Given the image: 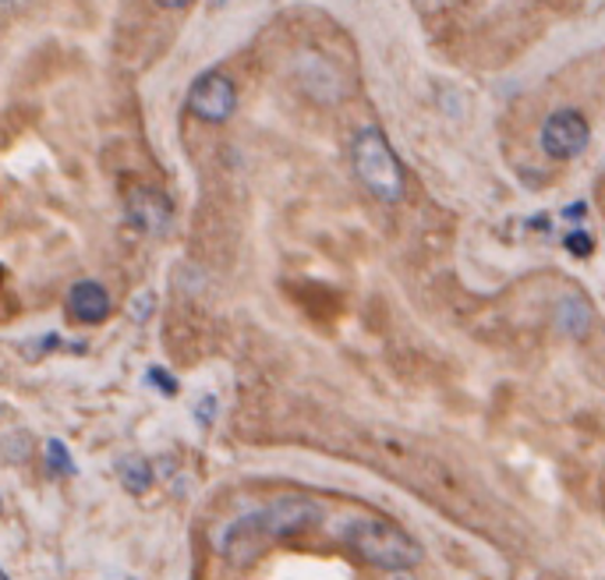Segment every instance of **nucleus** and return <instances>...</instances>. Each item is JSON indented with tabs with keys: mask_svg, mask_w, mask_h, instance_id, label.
Returning <instances> with one entry per match:
<instances>
[{
	"mask_svg": "<svg viewBox=\"0 0 605 580\" xmlns=\"http://www.w3.org/2000/svg\"><path fill=\"white\" fill-rule=\"evenodd\" d=\"M323 517V507L316 499L305 496H280L266 502V507L241 513L238 520L220 531L217 549L224 552L227 563L234 567H251L262 552H269L277 541L301 534L305 528H311Z\"/></svg>",
	"mask_w": 605,
	"mask_h": 580,
	"instance_id": "nucleus-1",
	"label": "nucleus"
},
{
	"mask_svg": "<svg viewBox=\"0 0 605 580\" xmlns=\"http://www.w3.org/2000/svg\"><path fill=\"white\" fill-rule=\"evenodd\" d=\"M344 546L376 570H411L421 563V546L383 517H358L344 528Z\"/></svg>",
	"mask_w": 605,
	"mask_h": 580,
	"instance_id": "nucleus-2",
	"label": "nucleus"
},
{
	"mask_svg": "<svg viewBox=\"0 0 605 580\" xmlns=\"http://www.w3.org/2000/svg\"><path fill=\"white\" fill-rule=\"evenodd\" d=\"M350 163H355L358 181L373 191L379 202H400L404 199V170L397 163V152L379 128L358 131L350 142Z\"/></svg>",
	"mask_w": 605,
	"mask_h": 580,
	"instance_id": "nucleus-3",
	"label": "nucleus"
},
{
	"mask_svg": "<svg viewBox=\"0 0 605 580\" xmlns=\"http://www.w3.org/2000/svg\"><path fill=\"white\" fill-rule=\"evenodd\" d=\"M592 142V124L581 110H556L545 118L542 131H538V146L549 160L571 163L577 160Z\"/></svg>",
	"mask_w": 605,
	"mask_h": 580,
	"instance_id": "nucleus-4",
	"label": "nucleus"
},
{
	"mask_svg": "<svg viewBox=\"0 0 605 580\" xmlns=\"http://www.w3.org/2000/svg\"><path fill=\"white\" fill-rule=\"evenodd\" d=\"M188 110L202 124H227L238 110V86L224 71H202L188 89Z\"/></svg>",
	"mask_w": 605,
	"mask_h": 580,
	"instance_id": "nucleus-5",
	"label": "nucleus"
},
{
	"mask_svg": "<svg viewBox=\"0 0 605 580\" xmlns=\"http://www.w3.org/2000/svg\"><path fill=\"white\" fill-rule=\"evenodd\" d=\"M125 209H128L131 227H139L142 234H152V238L167 234V227H170V220H173V206H170V199L163 196L160 188H146V184H142V188H135V191H128Z\"/></svg>",
	"mask_w": 605,
	"mask_h": 580,
	"instance_id": "nucleus-6",
	"label": "nucleus"
},
{
	"mask_svg": "<svg viewBox=\"0 0 605 580\" xmlns=\"http://www.w3.org/2000/svg\"><path fill=\"white\" fill-rule=\"evenodd\" d=\"M68 316L75 322H86V326H100L107 322L110 316V294H107V287L100 280H78L71 290H68Z\"/></svg>",
	"mask_w": 605,
	"mask_h": 580,
	"instance_id": "nucleus-7",
	"label": "nucleus"
},
{
	"mask_svg": "<svg viewBox=\"0 0 605 580\" xmlns=\"http://www.w3.org/2000/svg\"><path fill=\"white\" fill-rule=\"evenodd\" d=\"M592 304L584 301L581 294H567L559 304H556V330L563 333V337H574V340H581V337H588V330H592Z\"/></svg>",
	"mask_w": 605,
	"mask_h": 580,
	"instance_id": "nucleus-8",
	"label": "nucleus"
},
{
	"mask_svg": "<svg viewBox=\"0 0 605 580\" xmlns=\"http://www.w3.org/2000/svg\"><path fill=\"white\" fill-rule=\"evenodd\" d=\"M117 478H121L125 492L131 496H146L152 489V468L146 457H125L117 463Z\"/></svg>",
	"mask_w": 605,
	"mask_h": 580,
	"instance_id": "nucleus-9",
	"label": "nucleus"
},
{
	"mask_svg": "<svg viewBox=\"0 0 605 580\" xmlns=\"http://www.w3.org/2000/svg\"><path fill=\"white\" fill-rule=\"evenodd\" d=\"M47 468H50V474H57V478H71L78 468H75V460H71V450L65 447L61 439H50L47 442Z\"/></svg>",
	"mask_w": 605,
	"mask_h": 580,
	"instance_id": "nucleus-10",
	"label": "nucleus"
},
{
	"mask_svg": "<svg viewBox=\"0 0 605 580\" xmlns=\"http://www.w3.org/2000/svg\"><path fill=\"white\" fill-rule=\"evenodd\" d=\"M146 382H149V386H156V390H160L163 397H178V390H181L178 379H173L167 369H160V364H152V369L146 372Z\"/></svg>",
	"mask_w": 605,
	"mask_h": 580,
	"instance_id": "nucleus-11",
	"label": "nucleus"
},
{
	"mask_svg": "<svg viewBox=\"0 0 605 580\" xmlns=\"http://www.w3.org/2000/svg\"><path fill=\"white\" fill-rule=\"evenodd\" d=\"M567 248L574 251L577 259H588V256H592V248H595V241L588 238V230H571V234H567Z\"/></svg>",
	"mask_w": 605,
	"mask_h": 580,
	"instance_id": "nucleus-12",
	"label": "nucleus"
},
{
	"mask_svg": "<svg viewBox=\"0 0 605 580\" xmlns=\"http://www.w3.org/2000/svg\"><path fill=\"white\" fill-rule=\"evenodd\" d=\"M212 414H217V397L206 393L199 400V408H195V418H199V424H212Z\"/></svg>",
	"mask_w": 605,
	"mask_h": 580,
	"instance_id": "nucleus-13",
	"label": "nucleus"
},
{
	"mask_svg": "<svg viewBox=\"0 0 605 580\" xmlns=\"http://www.w3.org/2000/svg\"><path fill=\"white\" fill-rule=\"evenodd\" d=\"M149 312H152V294L146 290L142 298H135V301H131V319H135V322H146Z\"/></svg>",
	"mask_w": 605,
	"mask_h": 580,
	"instance_id": "nucleus-14",
	"label": "nucleus"
},
{
	"mask_svg": "<svg viewBox=\"0 0 605 580\" xmlns=\"http://www.w3.org/2000/svg\"><path fill=\"white\" fill-rule=\"evenodd\" d=\"M386 580H418L411 570H389V577Z\"/></svg>",
	"mask_w": 605,
	"mask_h": 580,
	"instance_id": "nucleus-15",
	"label": "nucleus"
},
{
	"mask_svg": "<svg viewBox=\"0 0 605 580\" xmlns=\"http://www.w3.org/2000/svg\"><path fill=\"white\" fill-rule=\"evenodd\" d=\"M156 4H160V8H188L191 0H156Z\"/></svg>",
	"mask_w": 605,
	"mask_h": 580,
	"instance_id": "nucleus-16",
	"label": "nucleus"
},
{
	"mask_svg": "<svg viewBox=\"0 0 605 580\" xmlns=\"http://www.w3.org/2000/svg\"><path fill=\"white\" fill-rule=\"evenodd\" d=\"M0 580H11V577H8V573H4V570H0Z\"/></svg>",
	"mask_w": 605,
	"mask_h": 580,
	"instance_id": "nucleus-17",
	"label": "nucleus"
},
{
	"mask_svg": "<svg viewBox=\"0 0 605 580\" xmlns=\"http://www.w3.org/2000/svg\"><path fill=\"white\" fill-rule=\"evenodd\" d=\"M0 507H4V502H0Z\"/></svg>",
	"mask_w": 605,
	"mask_h": 580,
	"instance_id": "nucleus-18",
	"label": "nucleus"
}]
</instances>
